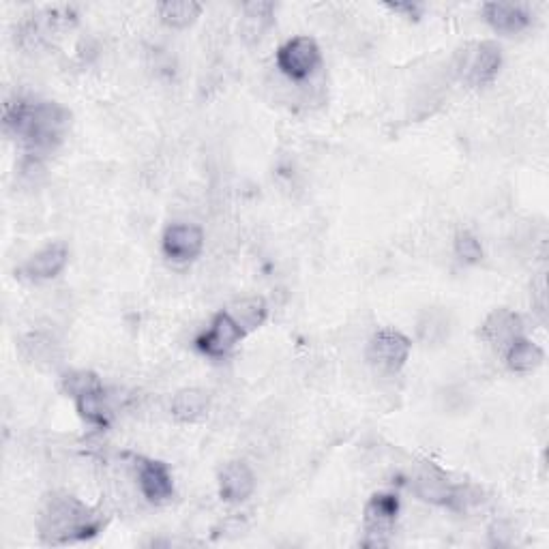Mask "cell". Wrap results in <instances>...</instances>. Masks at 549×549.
<instances>
[{
    "label": "cell",
    "instance_id": "obj_1",
    "mask_svg": "<svg viewBox=\"0 0 549 549\" xmlns=\"http://www.w3.org/2000/svg\"><path fill=\"white\" fill-rule=\"evenodd\" d=\"M71 114L52 101H11L5 106V129L28 151H52L63 142Z\"/></svg>",
    "mask_w": 549,
    "mask_h": 549
},
{
    "label": "cell",
    "instance_id": "obj_2",
    "mask_svg": "<svg viewBox=\"0 0 549 549\" xmlns=\"http://www.w3.org/2000/svg\"><path fill=\"white\" fill-rule=\"evenodd\" d=\"M103 519L78 498L54 494L41 511L39 534L48 545H67L86 541L99 534Z\"/></svg>",
    "mask_w": 549,
    "mask_h": 549
},
{
    "label": "cell",
    "instance_id": "obj_3",
    "mask_svg": "<svg viewBox=\"0 0 549 549\" xmlns=\"http://www.w3.org/2000/svg\"><path fill=\"white\" fill-rule=\"evenodd\" d=\"M502 65V50L494 41L470 43L457 54L455 69L470 86H485L492 82Z\"/></svg>",
    "mask_w": 549,
    "mask_h": 549
},
{
    "label": "cell",
    "instance_id": "obj_4",
    "mask_svg": "<svg viewBox=\"0 0 549 549\" xmlns=\"http://www.w3.org/2000/svg\"><path fill=\"white\" fill-rule=\"evenodd\" d=\"M399 498L395 494H374L365 507V547H387L397 522Z\"/></svg>",
    "mask_w": 549,
    "mask_h": 549
},
{
    "label": "cell",
    "instance_id": "obj_5",
    "mask_svg": "<svg viewBox=\"0 0 549 549\" xmlns=\"http://www.w3.org/2000/svg\"><path fill=\"white\" fill-rule=\"evenodd\" d=\"M277 67L290 80H307L320 67V48L311 37H294L277 52Z\"/></svg>",
    "mask_w": 549,
    "mask_h": 549
},
{
    "label": "cell",
    "instance_id": "obj_6",
    "mask_svg": "<svg viewBox=\"0 0 549 549\" xmlns=\"http://www.w3.org/2000/svg\"><path fill=\"white\" fill-rule=\"evenodd\" d=\"M412 492L419 500L436 504V507L457 509L462 487L455 485L438 466L423 464L412 477Z\"/></svg>",
    "mask_w": 549,
    "mask_h": 549
},
{
    "label": "cell",
    "instance_id": "obj_7",
    "mask_svg": "<svg viewBox=\"0 0 549 549\" xmlns=\"http://www.w3.org/2000/svg\"><path fill=\"white\" fill-rule=\"evenodd\" d=\"M410 339L395 329H382L367 346V359L372 365H376L382 372L395 374L402 369L410 356Z\"/></svg>",
    "mask_w": 549,
    "mask_h": 549
},
{
    "label": "cell",
    "instance_id": "obj_8",
    "mask_svg": "<svg viewBox=\"0 0 549 549\" xmlns=\"http://www.w3.org/2000/svg\"><path fill=\"white\" fill-rule=\"evenodd\" d=\"M243 337L245 333L241 331V326L228 316V311H221V314L213 318L209 331H204L198 337L196 346L202 354L213 356V359H221V356L230 354Z\"/></svg>",
    "mask_w": 549,
    "mask_h": 549
},
{
    "label": "cell",
    "instance_id": "obj_9",
    "mask_svg": "<svg viewBox=\"0 0 549 549\" xmlns=\"http://www.w3.org/2000/svg\"><path fill=\"white\" fill-rule=\"evenodd\" d=\"M204 232L194 224H174L163 232L161 249L172 262H191L202 254Z\"/></svg>",
    "mask_w": 549,
    "mask_h": 549
},
{
    "label": "cell",
    "instance_id": "obj_10",
    "mask_svg": "<svg viewBox=\"0 0 549 549\" xmlns=\"http://www.w3.org/2000/svg\"><path fill=\"white\" fill-rule=\"evenodd\" d=\"M481 337L496 350H507L513 341L524 337V322L511 309H496L485 318Z\"/></svg>",
    "mask_w": 549,
    "mask_h": 549
},
{
    "label": "cell",
    "instance_id": "obj_11",
    "mask_svg": "<svg viewBox=\"0 0 549 549\" xmlns=\"http://www.w3.org/2000/svg\"><path fill=\"white\" fill-rule=\"evenodd\" d=\"M138 483L146 500L168 502L174 494V481L168 466L155 459H138Z\"/></svg>",
    "mask_w": 549,
    "mask_h": 549
},
{
    "label": "cell",
    "instance_id": "obj_12",
    "mask_svg": "<svg viewBox=\"0 0 549 549\" xmlns=\"http://www.w3.org/2000/svg\"><path fill=\"white\" fill-rule=\"evenodd\" d=\"M67 262H69L67 247L63 243H52L28 258L20 269V275L33 281L54 279L56 275L63 273Z\"/></svg>",
    "mask_w": 549,
    "mask_h": 549
},
{
    "label": "cell",
    "instance_id": "obj_13",
    "mask_svg": "<svg viewBox=\"0 0 549 549\" xmlns=\"http://www.w3.org/2000/svg\"><path fill=\"white\" fill-rule=\"evenodd\" d=\"M256 489V477L245 462H230L219 474V496L226 502H245Z\"/></svg>",
    "mask_w": 549,
    "mask_h": 549
},
{
    "label": "cell",
    "instance_id": "obj_14",
    "mask_svg": "<svg viewBox=\"0 0 549 549\" xmlns=\"http://www.w3.org/2000/svg\"><path fill=\"white\" fill-rule=\"evenodd\" d=\"M483 16L487 24L502 35H517L526 31L532 18L526 7L513 3H487L483 7Z\"/></svg>",
    "mask_w": 549,
    "mask_h": 549
},
{
    "label": "cell",
    "instance_id": "obj_15",
    "mask_svg": "<svg viewBox=\"0 0 549 549\" xmlns=\"http://www.w3.org/2000/svg\"><path fill=\"white\" fill-rule=\"evenodd\" d=\"M211 408V397L202 389H183L172 399V417L181 423L202 421Z\"/></svg>",
    "mask_w": 549,
    "mask_h": 549
},
{
    "label": "cell",
    "instance_id": "obj_16",
    "mask_svg": "<svg viewBox=\"0 0 549 549\" xmlns=\"http://www.w3.org/2000/svg\"><path fill=\"white\" fill-rule=\"evenodd\" d=\"M228 316L241 326V331L247 335L251 331H258L260 326L269 318V307L260 296H245L228 305Z\"/></svg>",
    "mask_w": 549,
    "mask_h": 549
},
{
    "label": "cell",
    "instance_id": "obj_17",
    "mask_svg": "<svg viewBox=\"0 0 549 549\" xmlns=\"http://www.w3.org/2000/svg\"><path fill=\"white\" fill-rule=\"evenodd\" d=\"M73 404H76L80 417L95 427H108L110 419H112V410L108 406V395L106 389H103V384L97 389L86 391L82 395H78L73 399Z\"/></svg>",
    "mask_w": 549,
    "mask_h": 549
},
{
    "label": "cell",
    "instance_id": "obj_18",
    "mask_svg": "<svg viewBox=\"0 0 549 549\" xmlns=\"http://www.w3.org/2000/svg\"><path fill=\"white\" fill-rule=\"evenodd\" d=\"M504 356H507V365L515 374L534 372V369L541 367L545 361V352L526 337H519L517 341H513V344L504 350Z\"/></svg>",
    "mask_w": 549,
    "mask_h": 549
},
{
    "label": "cell",
    "instance_id": "obj_19",
    "mask_svg": "<svg viewBox=\"0 0 549 549\" xmlns=\"http://www.w3.org/2000/svg\"><path fill=\"white\" fill-rule=\"evenodd\" d=\"M275 22V5L273 3H247L243 7V24L241 33L243 39L254 43L269 31Z\"/></svg>",
    "mask_w": 549,
    "mask_h": 549
},
{
    "label": "cell",
    "instance_id": "obj_20",
    "mask_svg": "<svg viewBox=\"0 0 549 549\" xmlns=\"http://www.w3.org/2000/svg\"><path fill=\"white\" fill-rule=\"evenodd\" d=\"M157 13L166 26L187 28L202 16V5L194 0H168L157 5Z\"/></svg>",
    "mask_w": 549,
    "mask_h": 549
},
{
    "label": "cell",
    "instance_id": "obj_21",
    "mask_svg": "<svg viewBox=\"0 0 549 549\" xmlns=\"http://www.w3.org/2000/svg\"><path fill=\"white\" fill-rule=\"evenodd\" d=\"M419 339L425 346H438L449 337V318L438 309H429L419 320Z\"/></svg>",
    "mask_w": 549,
    "mask_h": 549
},
{
    "label": "cell",
    "instance_id": "obj_22",
    "mask_svg": "<svg viewBox=\"0 0 549 549\" xmlns=\"http://www.w3.org/2000/svg\"><path fill=\"white\" fill-rule=\"evenodd\" d=\"M453 247H455V256L464 264H479L483 260V245L477 236L468 230L457 232Z\"/></svg>",
    "mask_w": 549,
    "mask_h": 549
},
{
    "label": "cell",
    "instance_id": "obj_23",
    "mask_svg": "<svg viewBox=\"0 0 549 549\" xmlns=\"http://www.w3.org/2000/svg\"><path fill=\"white\" fill-rule=\"evenodd\" d=\"M63 387L71 399H76L78 395H82L86 391L101 387V380L93 372H84V369H80V372H71L65 376Z\"/></svg>",
    "mask_w": 549,
    "mask_h": 549
},
{
    "label": "cell",
    "instance_id": "obj_24",
    "mask_svg": "<svg viewBox=\"0 0 549 549\" xmlns=\"http://www.w3.org/2000/svg\"><path fill=\"white\" fill-rule=\"evenodd\" d=\"M391 11H399V13H408V18H419L421 16V7L412 5V3H395V5H387Z\"/></svg>",
    "mask_w": 549,
    "mask_h": 549
}]
</instances>
